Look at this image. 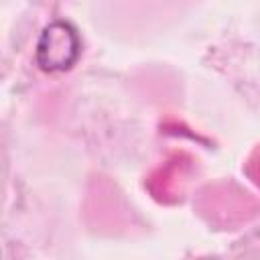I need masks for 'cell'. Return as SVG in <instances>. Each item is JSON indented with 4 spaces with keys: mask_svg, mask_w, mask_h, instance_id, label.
Returning a JSON list of instances; mask_svg holds the SVG:
<instances>
[{
    "mask_svg": "<svg viewBox=\"0 0 260 260\" xmlns=\"http://www.w3.org/2000/svg\"><path fill=\"white\" fill-rule=\"evenodd\" d=\"M81 55V39L77 28L67 20L49 22L37 41L35 61L45 73L69 71Z\"/></svg>",
    "mask_w": 260,
    "mask_h": 260,
    "instance_id": "obj_1",
    "label": "cell"
}]
</instances>
